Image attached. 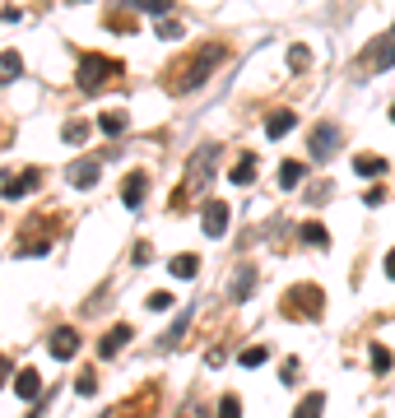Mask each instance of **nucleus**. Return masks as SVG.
I'll use <instances>...</instances> for the list:
<instances>
[{
	"label": "nucleus",
	"instance_id": "nucleus-15",
	"mask_svg": "<svg viewBox=\"0 0 395 418\" xmlns=\"http://www.w3.org/2000/svg\"><path fill=\"white\" fill-rule=\"evenodd\" d=\"M24 75V56L19 51H0V84H15Z\"/></svg>",
	"mask_w": 395,
	"mask_h": 418
},
{
	"label": "nucleus",
	"instance_id": "nucleus-33",
	"mask_svg": "<svg viewBox=\"0 0 395 418\" xmlns=\"http://www.w3.org/2000/svg\"><path fill=\"white\" fill-rule=\"evenodd\" d=\"M182 418H200V404H186V414Z\"/></svg>",
	"mask_w": 395,
	"mask_h": 418
},
{
	"label": "nucleus",
	"instance_id": "nucleus-5",
	"mask_svg": "<svg viewBox=\"0 0 395 418\" xmlns=\"http://www.w3.org/2000/svg\"><path fill=\"white\" fill-rule=\"evenodd\" d=\"M200 228H205V237H224V232H228V204L210 200L205 214H200Z\"/></svg>",
	"mask_w": 395,
	"mask_h": 418
},
{
	"label": "nucleus",
	"instance_id": "nucleus-8",
	"mask_svg": "<svg viewBox=\"0 0 395 418\" xmlns=\"http://www.w3.org/2000/svg\"><path fill=\"white\" fill-rule=\"evenodd\" d=\"M144 195H149V177H144V172H131V177L121 182V204L126 209H140Z\"/></svg>",
	"mask_w": 395,
	"mask_h": 418
},
{
	"label": "nucleus",
	"instance_id": "nucleus-1",
	"mask_svg": "<svg viewBox=\"0 0 395 418\" xmlns=\"http://www.w3.org/2000/svg\"><path fill=\"white\" fill-rule=\"evenodd\" d=\"M219 61H224V46H214V42H210V46H200L182 75L167 79V89H172V93H191V89H200V84L214 75V65H219Z\"/></svg>",
	"mask_w": 395,
	"mask_h": 418
},
{
	"label": "nucleus",
	"instance_id": "nucleus-27",
	"mask_svg": "<svg viewBox=\"0 0 395 418\" xmlns=\"http://www.w3.org/2000/svg\"><path fill=\"white\" fill-rule=\"evenodd\" d=\"M219 418H242V404H237V395H224V400H219Z\"/></svg>",
	"mask_w": 395,
	"mask_h": 418
},
{
	"label": "nucleus",
	"instance_id": "nucleus-2",
	"mask_svg": "<svg viewBox=\"0 0 395 418\" xmlns=\"http://www.w3.org/2000/svg\"><path fill=\"white\" fill-rule=\"evenodd\" d=\"M210 163H214V144H200L196 154H191V163H186V182H182V191H172V209H182V204L196 195L200 186L210 182Z\"/></svg>",
	"mask_w": 395,
	"mask_h": 418
},
{
	"label": "nucleus",
	"instance_id": "nucleus-25",
	"mask_svg": "<svg viewBox=\"0 0 395 418\" xmlns=\"http://www.w3.org/2000/svg\"><path fill=\"white\" fill-rule=\"evenodd\" d=\"M289 65L298 70V75H303L307 65H312V51H307V46H293V51H289Z\"/></svg>",
	"mask_w": 395,
	"mask_h": 418
},
{
	"label": "nucleus",
	"instance_id": "nucleus-13",
	"mask_svg": "<svg viewBox=\"0 0 395 418\" xmlns=\"http://www.w3.org/2000/svg\"><path fill=\"white\" fill-rule=\"evenodd\" d=\"M15 390H19V400H37V390H42V376H37L33 367H24V372L15 376Z\"/></svg>",
	"mask_w": 395,
	"mask_h": 418
},
{
	"label": "nucleus",
	"instance_id": "nucleus-26",
	"mask_svg": "<svg viewBox=\"0 0 395 418\" xmlns=\"http://www.w3.org/2000/svg\"><path fill=\"white\" fill-rule=\"evenodd\" d=\"M84 139H89V125H84V121L65 125V144H84Z\"/></svg>",
	"mask_w": 395,
	"mask_h": 418
},
{
	"label": "nucleus",
	"instance_id": "nucleus-18",
	"mask_svg": "<svg viewBox=\"0 0 395 418\" xmlns=\"http://www.w3.org/2000/svg\"><path fill=\"white\" fill-rule=\"evenodd\" d=\"M228 177H233V186H251L256 182V158H237V168Z\"/></svg>",
	"mask_w": 395,
	"mask_h": 418
},
{
	"label": "nucleus",
	"instance_id": "nucleus-4",
	"mask_svg": "<svg viewBox=\"0 0 395 418\" xmlns=\"http://www.w3.org/2000/svg\"><path fill=\"white\" fill-rule=\"evenodd\" d=\"M117 70H121V61H112V56H84V61H79V89L98 93Z\"/></svg>",
	"mask_w": 395,
	"mask_h": 418
},
{
	"label": "nucleus",
	"instance_id": "nucleus-12",
	"mask_svg": "<svg viewBox=\"0 0 395 418\" xmlns=\"http://www.w3.org/2000/svg\"><path fill=\"white\" fill-rule=\"evenodd\" d=\"M79 349V335L70 330V325H61V330H51V354L56 358H70Z\"/></svg>",
	"mask_w": 395,
	"mask_h": 418
},
{
	"label": "nucleus",
	"instance_id": "nucleus-28",
	"mask_svg": "<svg viewBox=\"0 0 395 418\" xmlns=\"http://www.w3.org/2000/svg\"><path fill=\"white\" fill-rule=\"evenodd\" d=\"M158 37H163V42H177V37H182V24H177V19H163V24H158Z\"/></svg>",
	"mask_w": 395,
	"mask_h": 418
},
{
	"label": "nucleus",
	"instance_id": "nucleus-9",
	"mask_svg": "<svg viewBox=\"0 0 395 418\" xmlns=\"http://www.w3.org/2000/svg\"><path fill=\"white\" fill-rule=\"evenodd\" d=\"M293 125H298V112H293V107H279V112H270V116H265V135H270V139H284Z\"/></svg>",
	"mask_w": 395,
	"mask_h": 418
},
{
	"label": "nucleus",
	"instance_id": "nucleus-6",
	"mask_svg": "<svg viewBox=\"0 0 395 418\" xmlns=\"http://www.w3.org/2000/svg\"><path fill=\"white\" fill-rule=\"evenodd\" d=\"M363 61H367V70H386V65L395 61V33H386L381 42L363 46Z\"/></svg>",
	"mask_w": 395,
	"mask_h": 418
},
{
	"label": "nucleus",
	"instance_id": "nucleus-14",
	"mask_svg": "<svg viewBox=\"0 0 395 418\" xmlns=\"http://www.w3.org/2000/svg\"><path fill=\"white\" fill-rule=\"evenodd\" d=\"M353 172H358V177H367V182H377L381 172H386V158H377V154H358V158H353Z\"/></svg>",
	"mask_w": 395,
	"mask_h": 418
},
{
	"label": "nucleus",
	"instance_id": "nucleus-21",
	"mask_svg": "<svg viewBox=\"0 0 395 418\" xmlns=\"http://www.w3.org/2000/svg\"><path fill=\"white\" fill-rule=\"evenodd\" d=\"M321 409H326V395H307V400L298 404V414H293V418H321Z\"/></svg>",
	"mask_w": 395,
	"mask_h": 418
},
{
	"label": "nucleus",
	"instance_id": "nucleus-36",
	"mask_svg": "<svg viewBox=\"0 0 395 418\" xmlns=\"http://www.w3.org/2000/svg\"><path fill=\"white\" fill-rule=\"evenodd\" d=\"M391 121H395V107H391Z\"/></svg>",
	"mask_w": 395,
	"mask_h": 418
},
{
	"label": "nucleus",
	"instance_id": "nucleus-3",
	"mask_svg": "<svg viewBox=\"0 0 395 418\" xmlns=\"http://www.w3.org/2000/svg\"><path fill=\"white\" fill-rule=\"evenodd\" d=\"M321 307H326V297H321L317 284H293L289 293H284V311H289L293 321H312Z\"/></svg>",
	"mask_w": 395,
	"mask_h": 418
},
{
	"label": "nucleus",
	"instance_id": "nucleus-19",
	"mask_svg": "<svg viewBox=\"0 0 395 418\" xmlns=\"http://www.w3.org/2000/svg\"><path fill=\"white\" fill-rule=\"evenodd\" d=\"M98 130H103V135H121L126 130V112H103V116H98Z\"/></svg>",
	"mask_w": 395,
	"mask_h": 418
},
{
	"label": "nucleus",
	"instance_id": "nucleus-31",
	"mask_svg": "<svg viewBox=\"0 0 395 418\" xmlns=\"http://www.w3.org/2000/svg\"><path fill=\"white\" fill-rule=\"evenodd\" d=\"M246 293H251V275L242 270V275H237V284H233V297H246Z\"/></svg>",
	"mask_w": 395,
	"mask_h": 418
},
{
	"label": "nucleus",
	"instance_id": "nucleus-7",
	"mask_svg": "<svg viewBox=\"0 0 395 418\" xmlns=\"http://www.w3.org/2000/svg\"><path fill=\"white\" fill-rule=\"evenodd\" d=\"M98 172H103V163H98V158H79V163H70V168H65V177H70V186L89 191V186L98 182Z\"/></svg>",
	"mask_w": 395,
	"mask_h": 418
},
{
	"label": "nucleus",
	"instance_id": "nucleus-10",
	"mask_svg": "<svg viewBox=\"0 0 395 418\" xmlns=\"http://www.w3.org/2000/svg\"><path fill=\"white\" fill-rule=\"evenodd\" d=\"M312 154H317V158H335V154H339V130H335V125H317V135H312Z\"/></svg>",
	"mask_w": 395,
	"mask_h": 418
},
{
	"label": "nucleus",
	"instance_id": "nucleus-34",
	"mask_svg": "<svg viewBox=\"0 0 395 418\" xmlns=\"http://www.w3.org/2000/svg\"><path fill=\"white\" fill-rule=\"evenodd\" d=\"M386 275L395 279V251H391V256H386Z\"/></svg>",
	"mask_w": 395,
	"mask_h": 418
},
{
	"label": "nucleus",
	"instance_id": "nucleus-30",
	"mask_svg": "<svg viewBox=\"0 0 395 418\" xmlns=\"http://www.w3.org/2000/svg\"><path fill=\"white\" fill-rule=\"evenodd\" d=\"M93 386H98V376H93V372H79V381H75L79 395H93Z\"/></svg>",
	"mask_w": 395,
	"mask_h": 418
},
{
	"label": "nucleus",
	"instance_id": "nucleus-29",
	"mask_svg": "<svg viewBox=\"0 0 395 418\" xmlns=\"http://www.w3.org/2000/svg\"><path fill=\"white\" fill-rule=\"evenodd\" d=\"M265 349H242V358H237V363H242V367H260V363H265Z\"/></svg>",
	"mask_w": 395,
	"mask_h": 418
},
{
	"label": "nucleus",
	"instance_id": "nucleus-32",
	"mask_svg": "<svg viewBox=\"0 0 395 418\" xmlns=\"http://www.w3.org/2000/svg\"><path fill=\"white\" fill-rule=\"evenodd\" d=\"M167 307H172V293H153L149 297V311H167Z\"/></svg>",
	"mask_w": 395,
	"mask_h": 418
},
{
	"label": "nucleus",
	"instance_id": "nucleus-35",
	"mask_svg": "<svg viewBox=\"0 0 395 418\" xmlns=\"http://www.w3.org/2000/svg\"><path fill=\"white\" fill-rule=\"evenodd\" d=\"M5 376H10V363H5V358H0V386H5Z\"/></svg>",
	"mask_w": 395,
	"mask_h": 418
},
{
	"label": "nucleus",
	"instance_id": "nucleus-23",
	"mask_svg": "<svg viewBox=\"0 0 395 418\" xmlns=\"http://www.w3.org/2000/svg\"><path fill=\"white\" fill-rule=\"evenodd\" d=\"M367 358H372V372H391V349L372 344V349H367Z\"/></svg>",
	"mask_w": 395,
	"mask_h": 418
},
{
	"label": "nucleus",
	"instance_id": "nucleus-11",
	"mask_svg": "<svg viewBox=\"0 0 395 418\" xmlns=\"http://www.w3.org/2000/svg\"><path fill=\"white\" fill-rule=\"evenodd\" d=\"M33 186H37V172H15V177L0 182V195H5V200H19V195H28Z\"/></svg>",
	"mask_w": 395,
	"mask_h": 418
},
{
	"label": "nucleus",
	"instance_id": "nucleus-24",
	"mask_svg": "<svg viewBox=\"0 0 395 418\" xmlns=\"http://www.w3.org/2000/svg\"><path fill=\"white\" fill-rule=\"evenodd\" d=\"M131 10H144V15H167L172 0H131Z\"/></svg>",
	"mask_w": 395,
	"mask_h": 418
},
{
	"label": "nucleus",
	"instance_id": "nucleus-20",
	"mask_svg": "<svg viewBox=\"0 0 395 418\" xmlns=\"http://www.w3.org/2000/svg\"><path fill=\"white\" fill-rule=\"evenodd\" d=\"M200 270V256H172V279H191Z\"/></svg>",
	"mask_w": 395,
	"mask_h": 418
},
{
	"label": "nucleus",
	"instance_id": "nucleus-16",
	"mask_svg": "<svg viewBox=\"0 0 395 418\" xmlns=\"http://www.w3.org/2000/svg\"><path fill=\"white\" fill-rule=\"evenodd\" d=\"M303 163H293V158H289V163H279V186H284V191H298V186H303Z\"/></svg>",
	"mask_w": 395,
	"mask_h": 418
},
{
	"label": "nucleus",
	"instance_id": "nucleus-17",
	"mask_svg": "<svg viewBox=\"0 0 395 418\" xmlns=\"http://www.w3.org/2000/svg\"><path fill=\"white\" fill-rule=\"evenodd\" d=\"M126 340H131V325H117V330H112V335H107V340L98 344V354H103V358H112V354H117V349L126 344Z\"/></svg>",
	"mask_w": 395,
	"mask_h": 418
},
{
	"label": "nucleus",
	"instance_id": "nucleus-22",
	"mask_svg": "<svg viewBox=\"0 0 395 418\" xmlns=\"http://www.w3.org/2000/svg\"><path fill=\"white\" fill-rule=\"evenodd\" d=\"M303 242H312V247H330V232L321 228V223H303Z\"/></svg>",
	"mask_w": 395,
	"mask_h": 418
}]
</instances>
